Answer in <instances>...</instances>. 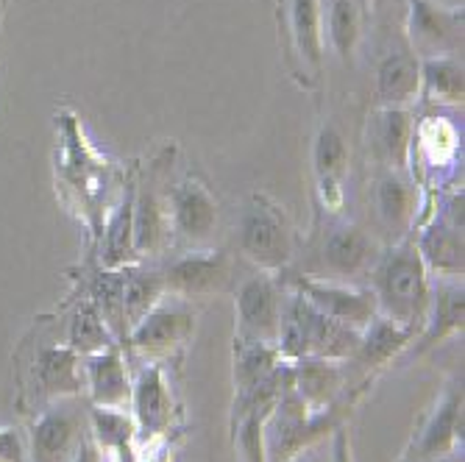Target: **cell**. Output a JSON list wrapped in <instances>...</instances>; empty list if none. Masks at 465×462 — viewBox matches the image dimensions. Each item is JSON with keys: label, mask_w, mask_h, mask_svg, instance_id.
I'll list each match as a JSON object with an SVG mask.
<instances>
[{"label": "cell", "mask_w": 465, "mask_h": 462, "mask_svg": "<svg viewBox=\"0 0 465 462\" xmlns=\"http://www.w3.org/2000/svg\"><path fill=\"white\" fill-rule=\"evenodd\" d=\"M132 404H134V424L143 437H159L171 427L173 415V398L164 385V376L159 365H151L140 373L137 385L132 388Z\"/></svg>", "instance_id": "cell-18"}, {"label": "cell", "mask_w": 465, "mask_h": 462, "mask_svg": "<svg viewBox=\"0 0 465 462\" xmlns=\"http://www.w3.org/2000/svg\"><path fill=\"white\" fill-rule=\"evenodd\" d=\"M331 435H334V440H331V448H329V462H354L351 448H349V435H346V429L337 427Z\"/></svg>", "instance_id": "cell-37"}, {"label": "cell", "mask_w": 465, "mask_h": 462, "mask_svg": "<svg viewBox=\"0 0 465 462\" xmlns=\"http://www.w3.org/2000/svg\"><path fill=\"white\" fill-rule=\"evenodd\" d=\"M349 143L343 137V132L337 129L334 123L321 125V132L315 137L312 145V167H315V176H318V187L323 192L326 206L337 209L343 198V176L349 171Z\"/></svg>", "instance_id": "cell-19"}, {"label": "cell", "mask_w": 465, "mask_h": 462, "mask_svg": "<svg viewBox=\"0 0 465 462\" xmlns=\"http://www.w3.org/2000/svg\"><path fill=\"white\" fill-rule=\"evenodd\" d=\"M73 462H106V457H104V451L95 446V440L87 435V437H84V443L78 446V454H75Z\"/></svg>", "instance_id": "cell-38"}, {"label": "cell", "mask_w": 465, "mask_h": 462, "mask_svg": "<svg viewBox=\"0 0 465 462\" xmlns=\"http://www.w3.org/2000/svg\"><path fill=\"white\" fill-rule=\"evenodd\" d=\"M90 415L78 398H59L42 409L31 427V462H73L78 446L90 435Z\"/></svg>", "instance_id": "cell-7"}, {"label": "cell", "mask_w": 465, "mask_h": 462, "mask_svg": "<svg viewBox=\"0 0 465 462\" xmlns=\"http://www.w3.org/2000/svg\"><path fill=\"white\" fill-rule=\"evenodd\" d=\"M462 281H449L432 290L430 296V310H427V331L420 338L418 351H427L432 346H438L443 338L454 334L457 329H462Z\"/></svg>", "instance_id": "cell-27"}, {"label": "cell", "mask_w": 465, "mask_h": 462, "mask_svg": "<svg viewBox=\"0 0 465 462\" xmlns=\"http://www.w3.org/2000/svg\"><path fill=\"white\" fill-rule=\"evenodd\" d=\"M0 462H25L23 440L15 429H0Z\"/></svg>", "instance_id": "cell-36"}, {"label": "cell", "mask_w": 465, "mask_h": 462, "mask_svg": "<svg viewBox=\"0 0 465 462\" xmlns=\"http://www.w3.org/2000/svg\"><path fill=\"white\" fill-rule=\"evenodd\" d=\"M284 299L287 292L273 273L257 270L245 276L237 287V340L276 346Z\"/></svg>", "instance_id": "cell-6"}, {"label": "cell", "mask_w": 465, "mask_h": 462, "mask_svg": "<svg viewBox=\"0 0 465 462\" xmlns=\"http://www.w3.org/2000/svg\"><path fill=\"white\" fill-rule=\"evenodd\" d=\"M346 388V368L334 359L304 357L292 362V390L312 412L334 407L337 396Z\"/></svg>", "instance_id": "cell-17"}, {"label": "cell", "mask_w": 465, "mask_h": 462, "mask_svg": "<svg viewBox=\"0 0 465 462\" xmlns=\"http://www.w3.org/2000/svg\"><path fill=\"white\" fill-rule=\"evenodd\" d=\"M164 292H173L179 299H206L226 292L234 284V262L223 251L198 248L184 257L171 260L162 268Z\"/></svg>", "instance_id": "cell-9"}, {"label": "cell", "mask_w": 465, "mask_h": 462, "mask_svg": "<svg viewBox=\"0 0 465 462\" xmlns=\"http://www.w3.org/2000/svg\"><path fill=\"white\" fill-rule=\"evenodd\" d=\"M360 343V331L351 326H343L323 312H318L312 304H307L299 292H287L284 312H282V329H279V354L284 359H334L343 362L351 359Z\"/></svg>", "instance_id": "cell-2"}, {"label": "cell", "mask_w": 465, "mask_h": 462, "mask_svg": "<svg viewBox=\"0 0 465 462\" xmlns=\"http://www.w3.org/2000/svg\"><path fill=\"white\" fill-rule=\"evenodd\" d=\"M237 245L242 257L265 273L284 270L292 260V226L282 209L265 198L251 195L237 223Z\"/></svg>", "instance_id": "cell-4"}, {"label": "cell", "mask_w": 465, "mask_h": 462, "mask_svg": "<svg viewBox=\"0 0 465 462\" xmlns=\"http://www.w3.org/2000/svg\"><path fill=\"white\" fill-rule=\"evenodd\" d=\"M410 36L415 51L427 59L451 56L462 45V12H446L427 0H410Z\"/></svg>", "instance_id": "cell-16"}, {"label": "cell", "mask_w": 465, "mask_h": 462, "mask_svg": "<svg viewBox=\"0 0 465 462\" xmlns=\"http://www.w3.org/2000/svg\"><path fill=\"white\" fill-rule=\"evenodd\" d=\"M376 95L385 106L412 103L420 95V59L412 51H391L376 67Z\"/></svg>", "instance_id": "cell-22"}, {"label": "cell", "mask_w": 465, "mask_h": 462, "mask_svg": "<svg viewBox=\"0 0 465 462\" xmlns=\"http://www.w3.org/2000/svg\"><path fill=\"white\" fill-rule=\"evenodd\" d=\"M412 340V331L401 329L399 323L376 315L362 331H360V343L357 351L351 354L354 365H360L362 370H373L388 365L401 349H407V343Z\"/></svg>", "instance_id": "cell-25"}, {"label": "cell", "mask_w": 465, "mask_h": 462, "mask_svg": "<svg viewBox=\"0 0 465 462\" xmlns=\"http://www.w3.org/2000/svg\"><path fill=\"white\" fill-rule=\"evenodd\" d=\"M84 376H87L90 396L95 407L104 409H123L132 401V382L129 370H125L117 346H109L93 357H87L84 365Z\"/></svg>", "instance_id": "cell-20"}, {"label": "cell", "mask_w": 465, "mask_h": 462, "mask_svg": "<svg viewBox=\"0 0 465 462\" xmlns=\"http://www.w3.org/2000/svg\"><path fill=\"white\" fill-rule=\"evenodd\" d=\"M282 28L287 36L290 56L299 59L304 84L321 78L323 64V23H321V0H279Z\"/></svg>", "instance_id": "cell-11"}, {"label": "cell", "mask_w": 465, "mask_h": 462, "mask_svg": "<svg viewBox=\"0 0 465 462\" xmlns=\"http://www.w3.org/2000/svg\"><path fill=\"white\" fill-rule=\"evenodd\" d=\"M290 462H329V454H326V446L323 443H315L312 448L302 451L299 457H292Z\"/></svg>", "instance_id": "cell-39"}, {"label": "cell", "mask_w": 465, "mask_h": 462, "mask_svg": "<svg viewBox=\"0 0 465 462\" xmlns=\"http://www.w3.org/2000/svg\"><path fill=\"white\" fill-rule=\"evenodd\" d=\"M418 151L427 156L430 164H446L454 159L457 153V132L443 120V117H427L424 123L415 129V140Z\"/></svg>", "instance_id": "cell-35"}, {"label": "cell", "mask_w": 465, "mask_h": 462, "mask_svg": "<svg viewBox=\"0 0 465 462\" xmlns=\"http://www.w3.org/2000/svg\"><path fill=\"white\" fill-rule=\"evenodd\" d=\"M329 39L334 54L343 62L354 59L362 36V12L357 0H331L329 6Z\"/></svg>", "instance_id": "cell-34"}, {"label": "cell", "mask_w": 465, "mask_h": 462, "mask_svg": "<svg viewBox=\"0 0 465 462\" xmlns=\"http://www.w3.org/2000/svg\"><path fill=\"white\" fill-rule=\"evenodd\" d=\"M371 292L379 315L415 334V326L427 320L432 296L430 268L420 260L415 242H399L382 251L371 268Z\"/></svg>", "instance_id": "cell-1"}, {"label": "cell", "mask_w": 465, "mask_h": 462, "mask_svg": "<svg viewBox=\"0 0 465 462\" xmlns=\"http://www.w3.org/2000/svg\"><path fill=\"white\" fill-rule=\"evenodd\" d=\"M137 260L140 257L134 248V190H129L106 223L104 245H101V268L123 270V268H132Z\"/></svg>", "instance_id": "cell-24"}, {"label": "cell", "mask_w": 465, "mask_h": 462, "mask_svg": "<svg viewBox=\"0 0 465 462\" xmlns=\"http://www.w3.org/2000/svg\"><path fill=\"white\" fill-rule=\"evenodd\" d=\"M167 221L171 234L190 245L193 251L209 248L221 226V206L198 179H184L173 190H167Z\"/></svg>", "instance_id": "cell-8"}, {"label": "cell", "mask_w": 465, "mask_h": 462, "mask_svg": "<svg viewBox=\"0 0 465 462\" xmlns=\"http://www.w3.org/2000/svg\"><path fill=\"white\" fill-rule=\"evenodd\" d=\"M171 242L167 201L153 182L134 192V248L137 257H156Z\"/></svg>", "instance_id": "cell-21"}, {"label": "cell", "mask_w": 465, "mask_h": 462, "mask_svg": "<svg viewBox=\"0 0 465 462\" xmlns=\"http://www.w3.org/2000/svg\"><path fill=\"white\" fill-rule=\"evenodd\" d=\"M90 301L106 320L114 340L120 343L129 340V323H125V310H123V270L101 268L90 284Z\"/></svg>", "instance_id": "cell-32"}, {"label": "cell", "mask_w": 465, "mask_h": 462, "mask_svg": "<svg viewBox=\"0 0 465 462\" xmlns=\"http://www.w3.org/2000/svg\"><path fill=\"white\" fill-rule=\"evenodd\" d=\"M292 292L312 304L318 312H323L326 318L351 326L357 331H362L376 315V299L371 290H360L351 287L346 281H329V279H312V276H295L292 279Z\"/></svg>", "instance_id": "cell-10"}, {"label": "cell", "mask_w": 465, "mask_h": 462, "mask_svg": "<svg viewBox=\"0 0 465 462\" xmlns=\"http://www.w3.org/2000/svg\"><path fill=\"white\" fill-rule=\"evenodd\" d=\"M164 299L162 270L156 268H123V310L129 331Z\"/></svg>", "instance_id": "cell-28"}, {"label": "cell", "mask_w": 465, "mask_h": 462, "mask_svg": "<svg viewBox=\"0 0 465 462\" xmlns=\"http://www.w3.org/2000/svg\"><path fill=\"white\" fill-rule=\"evenodd\" d=\"M420 190L407 171H376L373 179V218L379 229L393 240H401L418 218Z\"/></svg>", "instance_id": "cell-12"}, {"label": "cell", "mask_w": 465, "mask_h": 462, "mask_svg": "<svg viewBox=\"0 0 465 462\" xmlns=\"http://www.w3.org/2000/svg\"><path fill=\"white\" fill-rule=\"evenodd\" d=\"M0 15H4V0H0Z\"/></svg>", "instance_id": "cell-40"}, {"label": "cell", "mask_w": 465, "mask_h": 462, "mask_svg": "<svg viewBox=\"0 0 465 462\" xmlns=\"http://www.w3.org/2000/svg\"><path fill=\"white\" fill-rule=\"evenodd\" d=\"M420 90L435 103H462V64L454 56L420 62Z\"/></svg>", "instance_id": "cell-33"}, {"label": "cell", "mask_w": 465, "mask_h": 462, "mask_svg": "<svg viewBox=\"0 0 465 462\" xmlns=\"http://www.w3.org/2000/svg\"><path fill=\"white\" fill-rule=\"evenodd\" d=\"M418 254L427 268H435L446 276H462V192H454L440 218L420 234Z\"/></svg>", "instance_id": "cell-14"}, {"label": "cell", "mask_w": 465, "mask_h": 462, "mask_svg": "<svg viewBox=\"0 0 465 462\" xmlns=\"http://www.w3.org/2000/svg\"><path fill=\"white\" fill-rule=\"evenodd\" d=\"M36 382L39 393L48 398L75 396L81 390L84 368L78 365V354L70 346H48L36 354Z\"/></svg>", "instance_id": "cell-23"}, {"label": "cell", "mask_w": 465, "mask_h": 462, "mask_svg": "<svg viewBox=\"0 0 465 462\" xmlns=\"http://www.w3.org/2000/svg\"><path fill=\"white\" fill-rule=\"evenodd\" d=\"M337 427H341V415L334 412V407L312 412L290 385L265 418V457L268 462H290Z\"/></svg>", "instance_id": "cell-3"}, {"label": "cell", "mask_w": 465, "mask_h": 462, "mask_svg": "<svg viewBox=\"0 0 465 462\" xmlns=\"http://www.w3.org/2000/svg\"><path fill=\"white\" fill-rule=\"evenodd\" d=\"M195 331V312L184 304V299L176 301H159L132 331L129 343L148 357L171 354L173 349L184 346L190 334Z\"/></svg>", "instance_id": "cell-13"}, {"label": "cell", "mask_w": 465, "mask_h": 462, "mask_svg": "<svg viewBox=\"0 0 465 462\" xmlns=\"http://www.w3.org/2000/svg\"><path fill=\"white\" fill-rule=\"evenodd\" d=\"M67 346L78 354V357H93L109 346H114V334L109 331L106 320L101 318V312L95 310V304L87 299L81 301L78 310L70 318V329H67Z\"/></svg>", "instance_id": "cell-30"}, {"label": "cell", "mask_w": 465, "mask_h": 462, "mask_svg": "<svg viewBox=\"0 0 465 462\" xmlns=\"http://www.w3.org/2000/svg\"><path fill=\"white\" fill-rule=\"evenodd\" d=\"M462 427V393L451 390L446 396V401L438 407L435 418L430 421V427L424 429L418 440V459H440L451 451L457 432Z\"/></svg>", "instance_id": "cell-29"}, {"label": "cell", "mask_w": 465, "mask_h": 462, "mask_svg": "<svg viewBox=\"0 0 465 462\" xmlns=\"http://www.w3.org/2000/svg\"><path fill=\"white\" fill-rule=\"evenodd\" d=\"M412 114L399 106H385L368 123V153L382 171H407L412 153Z\"/></svg>", "instance_id": "cell-15"}, {"label": "cell", "mask_w": 465, "mask_h": 462, "mask_svg": "<svg viewBox=\"0 0 465 462\" xmlns=\"http://www.w3.org/2000/svg\"><path fill=\"white\" fill-rule=\"evenodd\" d=\"M90 437L104 451V457H112L114 462H137L134 457V437L137 424L123 409H90Z\"/></svg>", "instance_id": "cell-26"}, {"label": "cell", "mask_w": 465, "mask_h": 462, "mask_svg": "<svg viewBox=\"0 0 465 462\" xmlns=\"http://www.w3.org/2000/svg\"><path fill=\"white\" fill-rule=\"evenodd\" d=\"M282 362H284V357L279 354L276 346L237 340V354H234V385H237V393H248L253 388H260Z\"/></svg>", "instance_id": "cell-31"}, {"label": "cell", "mask_w": 465, "mask_h": 462, "mask_svg": "<svg viewBox=\"0 0 465 462\" xmlns=\"http://www.w3.org/2000/svg\"><path fill=\"white\" fill-rule=\"evenodd\" d=\"M382 257V245L379 240L365 231L357 223H331L318 245L315 254V273L312 279H329V281H351L376 265V260Z\"/></svg>", "instance_id": "cell-5"}]
</instances>
